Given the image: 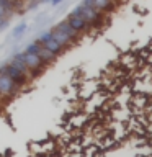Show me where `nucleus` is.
Listing matches in <instances>:
<instances>
[{
  "mask_svg": "<svg viewBox=\"0 0 152 157\" xmlns=\"http://www.w3.org/2000/svg\"><path fill=\"white\" fill-rule=\"evenodd\" d=\"M20 57H21V61L25 62V66H26L29 71L34 74V77H41L44 72H46L48 66L44 64L41 59H39L36 54H31V52H25V51H20Z\"/></svg>",
  "mask_w": 152,
  "mask_h": 157,
  "instance_id": "obj_1",
  "label": "nucleus"
},
{
  "mask_svg": "<svg viewBox=\"0 0 152 157\" xmlns=\"http://www.w3.org/2000/svg\"><path fill=\"white\" fill-rule=\"evenodd\" d=\"M25 90L21 85H18L17 82H13L10 77L0 74V95L5 97L7 100H13L17 95H20Z\"/></svg>",
  "mask_w": 152,
  "mask_h": 157,
  "instance_id": "obj_2",
  "label": "nucleus"
},
{
  "mask_svg": "<svg viewBox=\"0 0 152 157\" xmlns=\"http://www.w3.org/2000/svg\"><path fill=\"white\" fill-rule=\"evenodd\" d=\"M0 74H3V75H7V77H10L13 82H17L18 85H21L23 88H26V87H29V83H31V80L25 75L23 72H20L17 67L13 66L12 62H5V64H2L0 66Z\"/></svg>",
  "mask_w": 152,
  "mask_h": 157,
  "instance_id": "obj_3",
  "label": "nucleus"
},
{
  "mask_svg": "<svg viewBox=\"0 0 152 157\" xmlns=\"http://www.w3.org/2000/svg\"><path fill=\"white\" fill-rule=\"evenodd\" d=\"M64 20H66V21L74 29H77L78 33H82L83 36H88V34L92 33V28L85 23V20H82V18L78 17V15H75V13H72V12H70Z\"/></svg>",
  "mask_w": 152,
  "mask_h": 157,
  "instance_id": "obj_4",
  "label": "nucleus"
},
{
  "mask_svg": "<svg viewBox=\"0 0 152 157\" xmlns=\"http://www.w3.org/2000/svg\"><path fill=\"white\" fill-rule=\"evenodd\" d=\"M56 26H57L59 31H61L62 34H66V36H67L69 39H70V41H72L74 44H78L83 38H85L82 33H78L77 29H74V28L70 26V25H69V23L66 21V20H62V21L56 23Z\"/></svg>",
  "mask_w": 152,
  "mask_h": 157,
  "instance_id": "obj_5",
  "label": "nucleus"
},
{
  "mask_svg": "<svg viewBox=\"0 0 152 157\" xmlns=\"http://www.w3.org/2000/svg\"><path fill=\"white\" fill-rule=\"evenodd\" d=\"M93 8L101 12V13H105L106 17H111L120 8V5L116 2H113V0H93Z\"/></svg>",
  "mask_w": 152,
  "mask_h": 157,
  "instance_id": "obj_6",
  "label": "nucleus"
},
{
  "mask_svg": "<svg viewBox=\"0 0 152 157\" xmlns=\"http://www.w3.org/2000/svg\"><path fill=\"white\" fill-rule=\"evenodd\" d=\"M49 31H51L52 38H54V39H56V41L59 43V46H61V48H62V49H64V51H66V52L69 51V49H72L74 46H75V44H74V43L70 41V39H69V38L66 36V34H62L61 31H59L56 25H52V26L49 28Z\"/></svg>",
  "mask_w": 152,
  "mask_h": 157,
  "instance_id": "obj_7",
  "label": "nucleus"
},
{
  "mask_svg": "<svg viewBox=\"0 0 152 157\" xmlns=\"http://www.w3.org/2000/svg\"><path fill=\"white\" fill-rule=\"evenodd\" d=\"M36 56H38L39 59H41V61H43L44 64H46L48 67H51L52 64H56V61L59 59V57L56 56V54H52L51 51H48V49H46V48H43V46H41V49H39V51L36 52Z\"/></svg>",
  "mask_w": 152,
  "mask_h": 157,
  "instance_id": "obj_8",
  "label": "nucleus"
},
{
  "mask_svg": "<svg viewBox=\"0 0 152 157\" xmlns=\"http://www.w3.org/2000/svg\"><path fill=\"white\" fill-rule=\"evenodd\" d=\"M43 48H46V49H48V51H51L52 54H56V56H57V57H61V56H62V54H64V52H66V51H64V49H62L61 46H59V43H57V41H56V39H54V38H52V34H51V38H49V39H48V41H46V43H44V44H43Z\"/></svg>",
  "mask_w": 152,
  "mask_h": 157,
  "instance_id": "obj_9",
  "label": "nucleus"
},
{
  "mask_svg": "<svg viewBox=\"0 0 152 157\" xmlns=\"http://www.w3.org/2000/svg\"><path fill=\"white\" fill-rule=\"evenodd\" d=\"M39 49H41V44L39 43H36V41H31L28 44L26 48H25V52H31V54H36Z\"/></svg>",
  "mask_w": 152,
  "mask_h": 157,
  "instance_id": "obj_10",
  "label": "nucleus"
},
{
  "mask_svg": "<svg viewBox=\"0 0 152 157\" xmlns=\"http://www.w3.org/2000/svg\"><path fill=\"white\" fill-rule=\"evenodd\" d=\"M26 29H28V25H26V23H20L18 26L13 29V36H15V38H20L25 31H26Z\"/></svg>",
  "mask_w": 152,
  "mask_h": 157,
  "instance_id": "obj_11",
  "label": "nucleus"
},
{
  "mask_svg": "<svg viewBox=\"0 0 152 157\" xmlns=\"http://www.w3.org/2000/svg\"><path fill=\"white\" fill-rule=\"evenodd\" d=\"M10 20L12 18H8V17H0V29H5L10 25Z\"/></svg>",
  "mask_w": 152,
  "mask_h": 157,
  "instance_id": "obj_12",
  "label": "nucleus"
},
{
  "mask_svg": "<svg viewBox=\"0 0 152 157\" xmlns=\"http://www.w3.org/2000/svg\"><path fill=\"white\" fill-rule=\"evenodd\" d=\"M7 103H10V100H7L5 97H2V95H0V108H2V110H3V106L7 105Z\"/></svg>",
  "mask_w": 152,
  "mask_h": 157,
  "instance_id": "obj_13",
  "label": "nucleus"
},
{
  "mask_svg": "<svg viewBox=\"0 0 152 157\" xmlns=\"http://www.w3.org/2000/svg\"><path fill=\"white\" fill-rule=\"evenodd\" d=\"M64 0H49V3L52 5V7H57V5H61Z\"/></svg>",
  "mask_w": 152,
  "mask_h": 157,
  "instance_id": "obj_14",
  "label": "nucleus"
},
{
  "mask_svg": "<svg viewBox=\"0 0 152 157\" xmlns=\"http://www.w3.org/2000/svg\"><path fill=\"white\" fill-rule=\"evenodd\" d=\"M0 111H2V108H0Z\"/></svg>",
  "mask_w": 152,
  "mask_h": 157,
  "instance_id": "obj_15",
  "label": "nucleus"
}]
</instances>
